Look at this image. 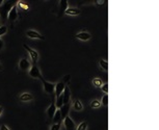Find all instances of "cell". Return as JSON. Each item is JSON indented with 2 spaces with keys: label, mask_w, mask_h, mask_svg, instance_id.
<instances>
[{
  "label": "cell",
  "mask_w": 159,
  "mask_h": 130,
  "mask_svg": "<svg viewBox=\"0 0 159 130\" xmlns=\"http://www.w3.org/2000/svg\"><path fill=\"white\" fill-rule=\"evenodd\" d=\"M23 48L25 49V50L29 53L30 59H31L32 63H34V65H35V63H38V60H39V53L37 52V50H34V49L30 48V47L27 45V44H23Z\"/></svg>",
  "instance_id": "cell-1"
},
{
  "label": "cell",
  "mask_w": 159,
  "mask_h": 130,
  "mask_svg": "<svg viewBox=\"0 0 159 130\" xmlns=\"http://www.w3.org/2000/svg\"><path fill=\"white\" fill-rule=\"evenodd\" d=\"M28 74H29V76H30V77H32V78L40 79V80H42V79H43L42 74H41V71H40V68L38 67L37 65H32L31 67H30Z\"/></svg>",
  "instance_id": "cell-2"
},
{
  "label": "cell",
  "mask_w": 159,
  "mask_h": 130,
  "mask_svg": "<svg viewBox=\"0 0 159 130\" xmlns=\"http://www.w3.org/2000/svg\"><path fill=\"white\" fill-rule=\"evenodd\" d=\"M19 17V13H18V7L16 4L13 5V7L10 10L9 14H7V20H9L10 23H14L15 21H17V19Z\"/></svg>",
  "instance_id": "cell-3"
},
{
  "label": "cell",
  "mask_w": 159,
  "mask_h": 130,
  "mask_svg": "<svg viewBox=\"0 0 159 130\" xmlns=\"http://www.w3.org/2000/svg\"><path fill=\"white\" fill-rule=\"evenodd\" d=\"M41 82L43 83V87H44V90H45V92L47 93V94H54V90H55V84L54 83H52V82H49L47 81V80H45V79H42L41 80Z\"/></svg>",
  "instance_id": "cell-4"
},
{
  "label": "cell",
  "mask_w": 159,
  "mask_h": 130,
  "mask_svg": "<svg viewBox=\"0 0 159 130\" xmlns=\"http://www.w3.org/2000/svg\"><path fill=\"white\" fill-rule=\"evenodd\" d=\"M64 125H65L66 130H75L76 128L75 123H74V121L69 116H67V117L64 119Z\"/></svg>",
  "instance_id": "cell-5"
},
{
  "label": "cell",
  "mask_w": 159,
  "mask_h": 130,
  "mask_svg": "<svg viewBox=\"0 0 159 130\" xmlns=\"http://www.w3.org/2000/svg\"><path fill=\"white\" fill-rule=\"evenodd\" d=\"M26 35L30 39H38V40H44V38L40 32L35 31V30H32V29H29L26 31Z\"/></svg>",
  "instance_id": "cell-6"
},
{
  "label": "cell",
  "mask_w": 159,
  "mask_h": 130,
  "mask_svg": "<svg viewBox=\"0 0 159 130\" xmlns=\"http://www.w3.org/2000/svg\"><path fill=\"white\" fill-rule=\"evenodd\" d=\"M65 87H66V84L62 81L57 82V83L55 84V90H54V94H55V96L58 97V96L62 95V92H64V90H65Z\"/></svg>",
  "instance_id": "cell-7"
},
{
  "label": "cell",
  "mask_w": 159,
  "mask_h": 130,
  "mask_svg": "<svg viewBox=\"0 0 159 130\" xmlns=\"http://www.w3.org/2000/svg\"><path fill=\"white\" fill-rule=\"evenodd\" d=\"M30 67H31V63H30L29 60L26 59H22L20 60V63H19V68L23 71L28 70V69H30Z\"/></svg>",
  "instance_id": "cell-8"
},
{
  "label": "cell",
  "mask_w": 159,
  "mask_h": 130,
  "mask_svg": "<svg viewBox=\"0 0 159 130\" xmlns=\"http://www.w3.org/2000/svg\"><path fill=\"white\" fill-rule=\"evenodd\" d=\"M90 38H92V35H90L89 32H86V31H81L76 35V39H78V40L80 41H84V42L89 41Z\"/></svg>",
  "instance_id": "cell-9"
},
{
  "label": "cell",
  "mask_w": 159,
  "mask_h": 130,
  "mask_svg": "<svg viewBox=\"0 0 159 130\" xmlns=\"http://www.w3.org/2000/svg\"><path fill=\"white\" fill-rule=\"evenodd\" d=\"M56 106H55V102H53L52 101L51 102V104H50V106L48 107L47 108V116H48V118L49 119H52L53 118V116H54V113H55V112H56Z\"/></svg>",
  "instance_id": "cell-10"
},
{
  "label": "cell",
  "mask_w": 159,
  "mask_h": 130,
  "mask_svg": "<svg viewBox=\"0 0 159 130\" xmlns=\"http://www.w3.org/2000/svg\"><path fill=\"white\" fill-rule=\"evenodd\" d=\"M62 97H64V104H69L70 98H71V93H70V88L66 85L64 92H62Z\"/></svg>",
  "instance_id": "cell-11"
},
{
  "label": "cell",
  "mask_w": 159,
  "mask_h": 130,
  "mask_svg": "<svg viewBox=\"0 0 159 130\" xmlns=\"http://www.w3.org/2000/svg\"><path fill=\"white\" fill-rule=\"evenodd\" d=\"M68 9V1L67 0H60L59 1V14L58 16H62Z\"/></svg>",
  "instance_id": "cell-12"
},
{
  "label": "cell",
  "mask_w": 159,
  "mask_h": 130,
  "mask_svg": "<svg viewBox=\"0 0 159 130\" xmlns=\"http://www.w3.org/2000/svg\"><path fill=\"white\" fill-rule=\"evenodd\" d=\"M60 116H62V119H65L68 116V113L70 112V105L69 104H64L59 109Z\"/></svg>",
  "instance_id": "cell-13"
},
{
  "label": "cell",
  "mask_w": 159,
  "mask_h": 130,
  "mask_svg": "<svg viewBox=\"0 0 159 130\" xmlns=\"http://www.w3.org/2000/svg\"><path fill=\"white\" fill-rule=\"evenodd\" d=\"M19 98H20V101H22V102H29V101L34 100V96H32V94H30V93L21 94Z\"/></svg>",
  "instance_id": "cell-14"
},
{
  "label": "cell",
  "mask_w": 159,
  "mask_h": 130,
  "mask_svg": "<svg viewBox=\"0 0 159 130\" xmlns=\"http://www.w3.org/2000/svg\"><path fill=\"white\" fill-rule=\"evenodd\" d=\"M16 5H17V7H19V10H21V12L27 13L29 10V5L24 1H18ZM19 10H18V12H19Z\"/></svg>",
  "instance_id": "cell-15"
},
{
  "label": "cell",
  "mask_w": 159,
  "mask_h": 130,
  "mask_svg": "<svg viewBox=\"0 0 159 130\" xmlns=\"http://www.w3.org/2000/svg\"><path fill=\"white\" fill-rule=\"evenodd\" d=\"M81 13V10L79 9H75V7H68L67 10L65 12L66 15L69 16H78Z\"/></svg>",
  "instance_id": "cell-16"
},
{
  "label": "cell",
  "mask_w": 159,
  "mask_h": 130,
  "mask_svg": "<svg viewBox=\"0 0 159 130\" xmlns=\"http://www.w3.org/2000/svg\"><path fill=\"white\" fill-rule=\"evenodd\" d=\"M52 120H53V124H60V122H62V116H60L59 109H56V112L54 113Z\"/></svg>",
  "instance_id": "cell-17"
},
{
  "label": "cell",
  "mask_w": 159,
  "mask_h": 130,
  "mask_svg": "<svg viewBox=\"0 0 159 130\" xmlns=\"http://www.w3.org/2000/svg\"><path fill=\"white\" fill-rule=\"evenodd\" d=\"M73 109L76 110V112H81L82 109H83V104H82V102L80 100H75L73 104Z\"/></svg>",
  "instance_id": "cell-18"
},
{
  "label": "cell",
  "mask_w": 159,
  "mask_h": 130,
  "mask_svg": "<svg viewBox=\"0 0 159 130\" xmlns=\"http://www.w3.org/2000/svg\"><path fill=\"white\" fill-rule=\"evenodd\" d=\"M92 83H93V85H94L95 87L101 88V87L103 85V80L101 79V78H99V77H95V78L93 79Z\"/></svg>",
  "instance_id": "cell-19"
},
{
  "label": "cell",
  "mask_w": 159,
  "mask_h": 130,
  "mask_svg": "<svg viewBox=\"0 0 159 130\" xmlns=\"http://www.w3.org/2000/svg\"><path fill=\"white\" fill-rule=\"evenodd\" d=\"M64 105V97H62V94L58 97H56V102H55V106L57 109H60V107Z\"/></svg>",
  "instance_id": "cell-20"
},
{
  "label": "cell",
  "mask_w": 159,
  "mask_h": 130,
  "mask_svg": "<svg viewBox=\"0 0 159 130\" xmlns=\"http://www.w3.org/2000/svg\"><path fill=\"white\" fill-rule=\"evenodd\" d=\"M99 66H100V68L102 69V70L105 71V72L108 71V63H107V60L100 59L99 60Z\"/></svg>",
  "instance_id": "cell-21"
},
{
  "label": "cell",
  "mask_w": 159,
  "mask_h": 130,
  "mask_svg": "<svg viewBox=\"0 0 159 130\" xmlns=\"http://www.w3.org/2000/svg\"><path fill=\"white\" fill-rule=\"evenodd\" d=\"M101 105H103L104 107L108 106V94H105L102 97V99H101Z\"/></svg>",
  "instance_id": "cell-22"
},
{
  "label": "cell",
  "mask_w": 159,
  "mask_h": 130,
  "mask_svg": "<svg viewBox=\"0 0 159 130\" xmlns=\"http://www.w3.org/2000/svg\"><path fill=\"white\" fill-rule=\"evenodd\" d=\"M100 106H101V102L98 99H95V100L90 102V107L92 108H99Z\"/></svg>",
  "instance_id": "cell-23"
},
{
  "label": "cell",
  "mask_w": 159,
  "mask_h": 130,
  "mask_svg": "<svg viewBox=\"0 0 159 130\" xmlns=\"http://www.w3.org/2000/svg\"><path fill=\"white\" fill-rule=\"evenodd\" d=\"M87 129V123L86 122H81L77 127V130H86Z\"/></svg>",
  "instance_id": "cell-24"
},
{
  "label": "cell",
  "mask_w": 159,
  "mask_h": 130,
  "mask_svg": "<svg viewBox=\"0 0 159 130\" xmlns=\"http://www.w3.org/2000/svg\"><path fill=\"white\" fill-rule=\"evenodd\" d=\"M6 31H7V27L6 26H5V25H0V37L6 34Z\"/></svg>",
  "instance_id": "cell-25"
},
{
  "label": "cell",
  "mask_w": 159,
  "mask_h": 130,
  "mask_svg": "<svg viewBox=\"0 0 159 130\" xmlns=\"http://www.w3.org/2000/svg\"><path fill=\"white\" fill-rule=\"evenodd\" d=\"M101 90L104 94H108V83H103V85L101 87Z\"/></svg>",
  "instance_id": "cell-26"
},
{
  "label": "cell",
  "mask_w": 159,
  "mask_h": 130,
  "mask_svg": "<svg viewBox=\"0 0 159 130\" xmlns=\"http://www.w3.org/2000/svg\"><path fill=\"white\" fill-rule=\"evenodd\" d=\"M60 127H62V124H53L50 130H60Z\"/></svg>",
  "instance_id": "cell-27"
},
{
  "label": "cell",
  "mask_w": 159,
  "mask_h": 130,
  "mask_svg": "<svg viewBox=\"0 0 159 130\" xmlns=\"http://www.w3.org/2000/svg\"><path fill=\"white\" fill-rule=\"evenodd\" d=\"M70 79H71V75H66L64 77V80H62V82H64L65 84H67L68 82L70 81Z\"/></svg>",
  "instance_id": "cell-28"
},
{
  "label": "cell",
  "mask_w": 159,
  "mask_h": 130,
  "mask_svg": "<svg viewBox=\"0 0 159 130\" xmlns=\"http://www.w3.org/2000/svg\"><path fill=\"white\" fill-rule=\"evenodd\" d=\"M0 130H10V128H9V127H7L6 125L2 124V125H0Z\"/></svg>",
  "instance_id": "cell-29"
},
{
  "label": "cell",
  "mask_w": 159,
  "mask_h": 130,
  "mask_svg": "<svg viewBox=\"0 0 159 130\" xmlns=\"http://www.w3.org/2000/svg\"><path fill=\"white\" fill-rule=\"evenodd\" d=\"M104 2H105V1H103V0H98L96 3H97L98 5H102V4H104Z\"/></svg>",
  "instance_id": "cell-30"
},
{
  "label": "cell",
  "mask_w": 159,
  "mask_h": 130,
  "mask_svg": "<svg viewBox=\"0 0 159 130\" xmlns=\"http://www.w3.org/2000/svg\"><path fill=\"white\" fill-rule=\"evenodd\" d=\"M2 48H3V42H2V41L0 40V51H1Z\"/></svg>",
  "instance_id": "cell-31"
},
{
  "label": "cell",
  "mask_w": 159,
  "mask_h": 130,
  "mask_svg": "<svg viewBox=\"0 0 159 130\" xmlns=\"http://www.w3.org/2000/svg\"><path fill=\"white\" fill-rule=\"evenodd\" d=\"M2 112H3V107H2V106H0V117H1Z\"/></svg>",
  "instance_id": "cell-32"
},
{
  "label": "cell",
  "mask_w": 159,
  "mask_h": 130,
  "mask_svg": "<svg viewBox=\"0 0 159 130\" xmlns=\"http://www.w3.org/2000/svg\"><path fill=\"white\" fill-rule=\"evenodd\" d=\"M3 2H4L3 0H0V6H1V5L3 4Z\"/></svg>",
  "instance_id": "cell-33"
},
{
  "label": "cell",
  "mask_w": 159,
  "mask_h": 130,
  "mask_svg": "<svg viewBox=\"0 0 159 130\" xmlns=\"http://www.w3.org/2000/svg\"><path fill=\"white\" fill-rule=\"evenodd\" d=\"M1 70H3V69H2V66L0 65V71H1Z\"/></svg>",
  "instance_id": "cell-34"
}]
</instances>
